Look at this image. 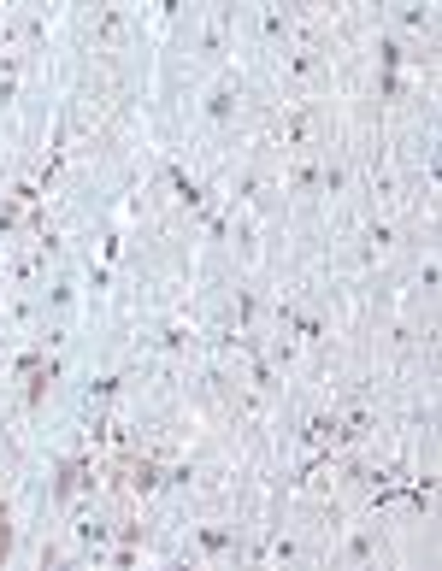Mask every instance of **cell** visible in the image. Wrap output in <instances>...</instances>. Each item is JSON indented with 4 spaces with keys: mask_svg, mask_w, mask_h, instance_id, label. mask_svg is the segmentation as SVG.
<instances>
[{
    "mask_svg": "<svg viewBox=\"0 0 442 571\" xmlns=\"http://www.w3.org/2000/svg\"><path fill=\"white\" fill-rule=\"evenodd\" d=\"M230 106H236V88H212V106H206V112H212V118H230Z\"/></svg>",
    "mask_w": 442,
    "mask_h": 571,
    "instance_id": "1",
    "label": "cell"
},
{
    "mask_svg": "<svg viewBox=\"0 0 442 571\" xmlns=\"http://www.w3.org/2000/svg\"><path fill=\"white\" fill-rule=\"evenodd\" d=\"M366 242L383 253V248H389V224H371V230H366Z\"/></svg>",
    "mask_w": 442,
    "mask_h": 571,
    "instance_id": "4",
    "label": "cell"
},
{
    "mask_svg": "<svg viewBox=\"0 0 442 571\" xmlns=\"http://www.w3.org/2000/svg\"><path fill=\"white\" fill-rule=\"evenodd\" d=\"M77 530H83V542H106V536H112V524H101V518H83Z\"/></svg>",
    "mask_w": 442,
    "mask_h": 571,
    "instance_id": "2",
    "label": "cell"
},
{
    "mask_svg": "<svg viewBox=\"0 0 442 571\" xmlns=\"http://www.w3.org/2000/svg\"><path fill=\"white\" fill-rule=\"evenodd\" d=\"M289 71H295V77H312V71H319V59H312V53H295Z\"/></svg>",
    "mask_w": 442,
    "mask_h": 571,
    "instance_id": "3",
    "label": "cell"
}]
</instances>
